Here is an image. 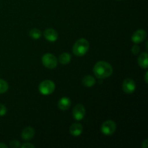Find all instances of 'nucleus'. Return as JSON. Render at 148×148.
Returning a JSON list of instances; mask_svg holds the SVG:
<instances>
[{
	"label": "nucleus",
	"instance_id": "obj_9",
	"mask_svg": "<svg viewBox=\"0 0 148 148\" xmlns=\"http://www.w3.org/2000/svg\"><path fill=\"white\" fill-rule=\"evenodd\" d=\"M43 34L45 38L49 42H55L58 39V33L53 28L46 29Z\"/></svg>",
	"mask_w": 148,
	"mask_h": 148
},
{
	"label": "nucleus",
	"instance_id": "obj_19",
	"mask_svg": "<svg viewBox=\"0 0 148 148\" xmlns=\"http://www.w3.org/2000/svg\"><path fill=\"white\" fill-rule=\"evenodd\" d=\"M140 47H139L138 45H137V44L134 45V46H132V53L134 55L138 54L139 52H140Z\"/></svg>",
	"mask_w": 148,
	"mask_h": 148
},
{
	"label": "nucleus",
	"instance_id": "obj_5",
	"mask_svg": "<svg viewBox=\"0 0 148 148\" xmlns=\"http://www.w3.org/2000/svg\"><path fill=\"white\" fill-rule=\"evenodd\" d=\"M116 130V124L114 121L108 120V121H104L101 125V132L106 136L112 135Z\"/></svg>",
	"mask_w": 148,
	"mask_h": 148
},
{
	"label": "nucleus",
	"instance_id": "obj_25",
	"mask_svg": "<svg viewBox=\"0 0 148 148\" xmlns=\"http://www.w3.org/2000/svg\"><path fill=\"white\" fill-rule=\"evenodd\" d=\"M116 1H122V0H116Z\"/></svg>",
	"mask_w": 148,
	"mask_h": 148
},
{
	"label": "nucleus",
	"instance_id": "obj_21",
	"mask_svg": "<svg viewBox=\"0 0 148 148\" xmlns=\"http://www.w3.org/2000/svg\"><path fill=\"white\" fill-rule=\"evenodd\" d=\"M22 148H35V145H33V144H30V143H24L23 145H21Z\"/></svg>",
	"mask_w": 148,
	"mask_h": 148
},
{
	"label": "nucleus",
	"instance_id": "obj_1",
	"mask_svg": "<svg viewBox=\"0 0 148 148\" xmlns=\"http://www.w3.org/2000/svg\"><path fill=\"white\" fill-rule=\"evenodd\" d=\"M93 73L98 79H105L111 76L113 74V68L107 62L99 61L94 66Z\"/></svg>",
	"mask_w": 148,
	"mask_h": 148
},
{
	"label": "nucleus",
	"instance_id": "obj_7",
	"mask_svg": "<svg viewBox=\"0 0 148 148\" xmlns=\"http://www.w3.org/2000/svg\"><path fill=\"white\" fill-rule=\"evenodd\" d=\"M85 115V108L82 104H77L75 106L72 111V116L77 121H81L83 119Z\"/></svg>",
	"mask_w": 148,
	"mask_h": 148
},
{
	"label": "nucleus",
	"instance_id": "obj_14",
	"mask_svg": "<svg viewBox=\"0 0 148 148\" xmlns=\"http://www.w3.org/2000/svg\"><path fill=\"white\" fill-rule=\"evenodd\" d=\"M95 82H96V80L91 75H87L82 79V84L84 85V86L88 87V88H91V87L94 86Z\"/></svg>",
	"mask_w": 148,
	"mask_h": 148
},
{
	"label": "nucleus",
	"instance_id": "obj_23",
	"mask_svg": "<svg viewBox=\"0 0 148 148\" xmlns=\"http://www.w3.org/2000/svg\"><path fill=\"white\" fill-rule=\"evenodd\" d=\"M0 148H7V145L4 143H0Z\"/></svg>",
	"mask_w": 148,
	"mask_h": 148
},
{
	"label": "nucleus",
	"instance_id": "obj_13",
	"mask_svg": "<svg viewBox=\"0 0 148 148\" xmlns=\"http://www.w3.org/2000/svg\"><path fill=\"white\" fill-rule=\"evenodd\" d=\"M138 64L142 68L147 69L148 67V60H147V53L143 52L139 56Z\"/></svg>",
	"mask_w": 148,
	"mask_h": 148
},
{
	"label": "nucleus",
	"instance_id": "obj_22",
	"mask_svg": "<svg viewBox=\"0 0 148 148\" xmlns=\"http://www.w3.org/2000/svg\"><path fill=\"white\" fill-rule=\"evenodd\" d=\"M148 147V140L146 139L142 144V147L143 148H147Z\"/></svg>",
	"mask_w": 148,
	"mask_h": 148
},
{
	"label": "nucleus",
	"instance_id": "obj_15",
	"mask_svg": "<svg viewBox=\"0 0 148 148\" xmlns=\"http://www.w3.org/2000/svg\"><path fill=\"white\" fill-rule=\"evenodd\" d=\"M71 59H72V56L69 53H63L59 56V62H60L62 64H67L70 62Z\"/></svg>",
	"mask_w": 148,
	"mask_h": 148
},
{
	"label": "nucleus",
	"instance_id": "obj_24",
	"mask_svg": "<svg viewBox=\"0 0 148 148\" xmlns=\"http://www.w3.org/2000/svg\"><path fill=\"white\" fill-rule=\"evenodd\" d=\"M147 76H148V72H147L145 73V80L146 83L148 82V79H147Z\"/></svg>",
	"mask_w": 148,
	"mask_h": 148
},
{
	"label": "nucleus",
	"instance_id": "obj_17",
	"mask_svg": "<svg viewBox=\"0 0 148 148\" xmlns=\"http://www.w3.org/2000/svg\"><path fill=\"white\" fill-rule=\"evenodd\" d=\"M9 89L8 83L5 80L0 79V94L4 93L7 92Z\"/></svg>",
	"mask_w": 148,
	"mask_h": 148
},
{
	"label": "nucleus",
	"instance_id": "obj_3",
	"mask_svg": "<svg viewBox=\"0 0 148 148\" xmlns=\"http://www.w3.org/2000/svg\"><path fill=\"white\" fill-rule=\"evenodd\" d=\"M55 83L50 79H46L40 83L38 86V90L40 94L43 95H49L53 93L55 90Z\"/></svg>",
	"mask_w": 148,
	"mask_h": 148
},
{
	"label": "nucleus",
	"instance_id": "obj_6",
	"mask_svg": "<svg viewBox=\"0 0 148 148\" xmlns=\"http://www.w3.org/2000/svg\"><path fill=\"white\" fill-rule=\"evenodd\" d=\"M136 84L135 82L131 78H127L123 81L122 90L125 93L131 94L135 91Z\"/></svg>",
	"mask_w": 148,
	"mask_h": 148
},
{
	"label": "nucleus",
	"instance_id": "obj_8",
	"mask_svg": "<svg viewBox=\"0 0 148 148\" xmlns=\"http://www.w3.org/2000/svg\"><path fill=\"white\" fill-rule=\"evenodd\" d=\"M146 38H147V32L143 29H140V30H136L133 33L132 36V40L135 44H138V43H142Z\"/></svg>",
	"mask_w": 148,
	"mask_h": 148
},
{
	"label": "nucleus",
	"instance_id": "obj_2",
	"mask_svg": "<svg viewBox=\"0 0 148 148\" xmlns=\"http://www.w3.org/2000/svg\"><path fill=\"white\" fill-rule=\"evenodd\" d=\"M90 48L89 42L85 38H80L77 40L72 48V52L77 56H85Z\"/></svg>",
	"mask_w": 148,
	"mask_h": 148
},
{
	"label": "nucleus",
	"instance_id": "obj_11",
	"mask_svg": "<svg viewBox=\"0 0 148 148\" xmlns=\"http://www.w3.org/2000/svg\"><path fill=\"white\" fill-rule=\"evenodd\" d=\"M34 135L35 130L30 127H26L25 129H24L21 134L22 139L25 140V141H28V140H32L33 138V137H34Z\"/></svg>",
	"mask_w": 148,
	"mask_h": 148
},
{
	"label": "nucleus",
	"instance_id": "obj_20",
	"mask_svg": "<svg viewBox=\"0 0 148 148\" xmlns=\"http://www.w3.org/2000/svg\"><path fill=\"white\" fill-rule=\"evenodd\" d=\"M10 147L12 148H17L20 147V142L17 141V140H12V141L10 143Z\"/></svg>",
	"mask_w": 148,
	"mask_h": 148
},
{
	"label": "nucleus",
	"instance_id": "obj_18",
	"mask_svg": "<svg viewBox=\"0 0 148 148\" xmlns=\"http://www.w3.org/2000/svg\"><path fill=\"white\" fill-rule=\"evenodd\" d=\"M7 112V109L6 106L3 104L0 103V116H3L6 115Z\"/></svg>",
	"mask_w": 148,
	"mask_h": 148
},
{
	"label": "nucleus",
	"instance_id": "obj_4",
	"mask_svg": "<svg viewBox=\"0 0 148 148\" xmlns=\"http://www.w3.org/2000/svg\"><path fill=\"white\" fill-rule=\"evenodd\" d=\"M42 64L47 69H54L57 66V59L53 54L50 53H45L42 56Z\"/></svg>",
	"mask_w": 148,
	"mask_h": 148
},
{
	"label": "nucleus",
	"instance_id": "obj_16",
	"mask_svg": "<svg viewBox=\"0 0 148 148\" xmlns=\"http://www.w3.org/2000/svg\"><path fill=\"white\" fill-rule=\"evenodd\" d=\"M29 35H30V38L35 40H38V39L40 38L42 36V33L40 30L37 28H33L30 30L29 32Z\"/></svg>",
	"mask_w": 148,
	"mask_h": 148
},
{
	"label": "nucleus",
	"instance_id": "obj_10",
	"mask_svg": "<svg viewBox=\"0 0 148 148\" xmlns=\"http://www.w3.org/2000/svg\"><path fill=\"white\" fill-rule=\"evenodd\" d=\"M69 132L73 137H79L83 132V127H82V124H79V123H75L71 126Z\"/></svg>",
	"mask_w": 148,
	"mask_h": 148
},
{
	"label": "nucleus",
	"instance_id": "obj_12",
	"mask_svg": "<svg viewBox=\"0 0 148 148\" xmlns=\"http://www.w3.org/2000/svg\"><path fill=\"white\" fill-rule=\"evenodd\" d=\"M71 106V101L67 97H63L58 102V107L62 111H66Z\"/></svg>",
	"mask_w": 148,
	"mask_h": 148
}]
</instances>
